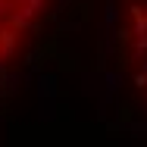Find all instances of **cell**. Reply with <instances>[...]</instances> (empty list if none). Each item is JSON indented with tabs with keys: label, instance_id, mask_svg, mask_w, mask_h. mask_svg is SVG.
Instances as JSON below:
<instances>
[{
	"label": "cell",
	"instance_id": "1",
	"mask_svg": "<svg viewBox=\"0 0 147 147\" xmlns=\"http://www.w3.org/2000/svg\"><path fill=\"white\" fill-rule=\"evenodd\" d=\"M44 6L47 0H0V63L19 50Z\"/></svg>",
	"mask_w": 147,
	"mask_h": 147
}]
</instances>
